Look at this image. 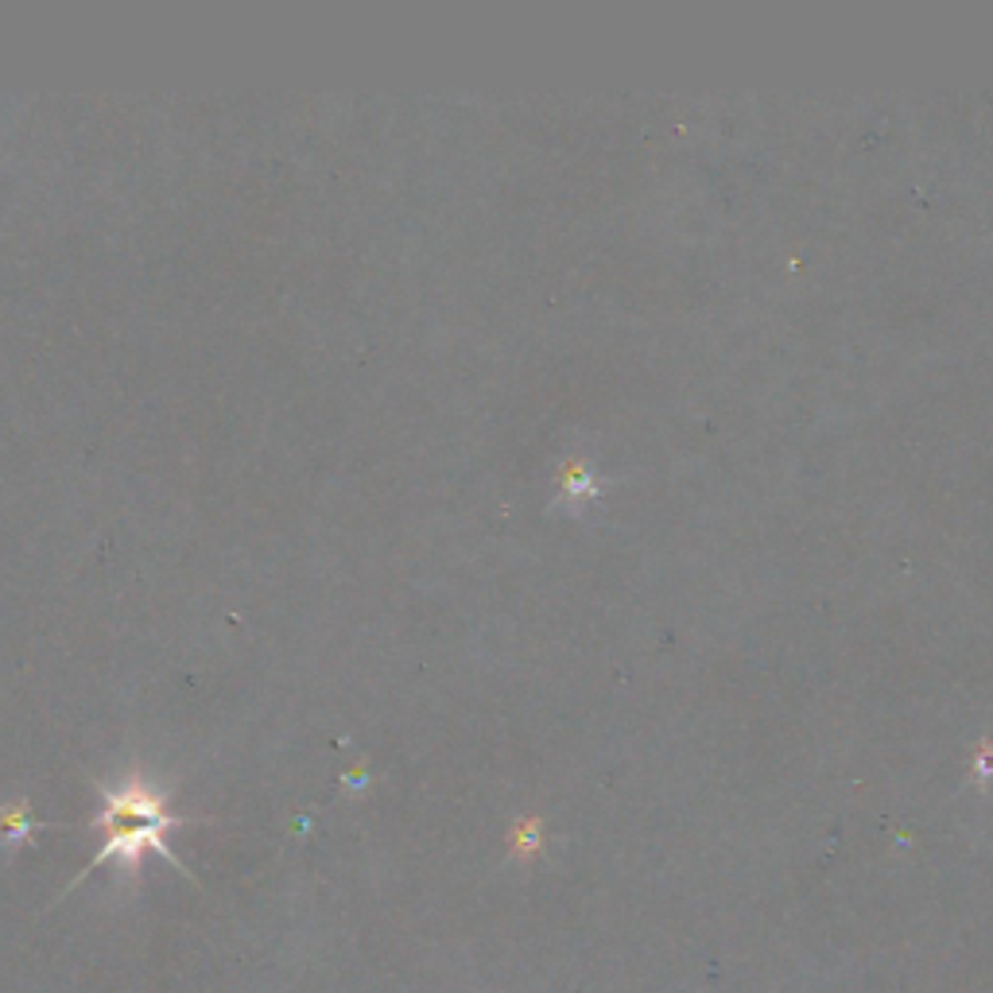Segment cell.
Here are the masks:
<instances>
[{"label":"cell","mask_w":993,"mask_h":993,"mask_svg":"<svg viewBox=\"0 0 993 993\" xmlns=\"http://www.w3.org/2000/svg\"><path fill=\"white\" fill-rule=\"evenodd\" d=\"M187 823H191V818L168 811L163 792L151 788L144 777L102 788V807H97V815H94L97 835H102V851H97L94 862L82 869L78 881L86 874H94L97 866H105V862H117L120 869H136L144 862V854H159V858H168L176 869H183L176 858V851H171L168 835Z\"/></svg>","instance_id":"6da1fadb"},{"label":"cell","mask_w":993,"mask_h":993,"mask_svg":"<svg viewBox=\"0 0 993 993\" xmlns=\"http://www.w3.org/2000/svg\"><path fill=\"white\" fill-rule=\"evenodd\" d=\"M40 823L28 818L24 803H0V846H20L28 843V835H35Z\"/></svg>","instance_id":"7a4b0ae2"}]
</instances>
